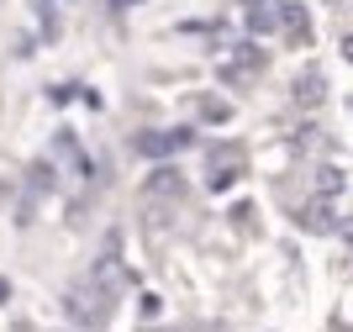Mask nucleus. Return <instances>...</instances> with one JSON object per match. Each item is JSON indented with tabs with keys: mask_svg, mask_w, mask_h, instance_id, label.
<instances>
[{
	"mask_svg": "<svg viewBox=\"0 0 353 332\" xmlns=\"http://www.w3.org/2000/svg\"><path fill=\"white\" fill-rule=\"evenodd\" d=\"M269 11H274V32H285L290 43H311L306 0H269Z\"/></svg>",
	"mask_w": 353,
	"mask_h": 332,
	"instance_id": "1",
	"label": "nucleus"
},
{
	"mask_svg": "<svg viewBox=\"0 0 353 332\" xmlns=\"http://www.w3.org/2000/svg\"><path fill=\"white\" fill-rule=\"evenodd\" d=\"M190 143H195L190 127H179V132H143V137H137V153H143L148 164H163L169 153H179V148H190Z\"/></svg>",
	"mask_w": 353,
	"mask_h": 332,
	"instance_id": "2",
	"label": "nucleus"
},
{
	"mask_svg": "<svg viewBox=\"0 0 353 332\" xmlns=\"http://www.w3.org/2000/svg\"><path fill=\"white\" fill-rule=\"evenodd\" d=\"M174 190H179V169L174 164H159V169L143 179V195H174Z\"/></svg>",
	"mask_w": 353,
	"mask_h": 332,
	"instance_id": "3",
	"label": "nucleus"
},
{
	"mask_svg": "<svg viewBox=\"0 0 353 332\" xmlns=\"http://www.w3.org/2000/svg\"><path fill=\"white\" fill-rule=\"evenodd\" d=\"M322 95H327L322 74H301V79H295V101L301 106H322Z\"/></svg>",
	"mask_w": 353,
	"mask_h": 332,
	"instance_id": "4",
	"label": "nucleus"
},
{
	"mask_svg": "<svg viewBox=\"0 0 353 332\" xmlns=\"http://www.w3.org/2000/svg\"><path fill=\"white\" fill-rule=\"evenodd\" d=\"M195 111L206 116V121H227V106H221V101H211V95H201V101H195Z\"/></svg>",
	"mask_w": 353,
	"mask_h": 332,
	"instance_id": "5",
	"label": "nucleus"
},
{
	"mask_svg": "<svg viewBox=\"0 0 353 332\" xmlns=\"http://www.w3.org/2000/svg\"><path fill=\"white\" fill-rule=\"evenodd\" d=\"M6 295H11V285H6V280H0V301H6Z\"/></svg>",
	"mask_w": 353,
	"mask_h": 332,
	"instance_id": "6",
	"label": "nucleus"
},
{
	"mask_svg": "<svg viewBox=\"0 0 353 332\" xmlns=\"http://www.w3.org/2000/svg\"><path fill=\"white\" fill-rule=\"evenodd\" d=\"M237 6H248V11H253V6H259V0H237Z\"/></svg>",
	"mask_w": 353,
	"mask_h": 332,
	"instance_id": "7",
	"label": "nucleus"
},
{
	"mask_svg": "<svg viewBox=\"0 0 353 332\" xmlns=\"http://www.w3.org/2000/svg\"><path fill=\"white\" fill-rule=\"evenodd\" d=\"M332 6H343V0H332Z\"/></svg>",
	"mask_w": 353,
	"mask_h": 332,
	"instance_id": "8",
	"label": "nucleus"
}]
</instances>
